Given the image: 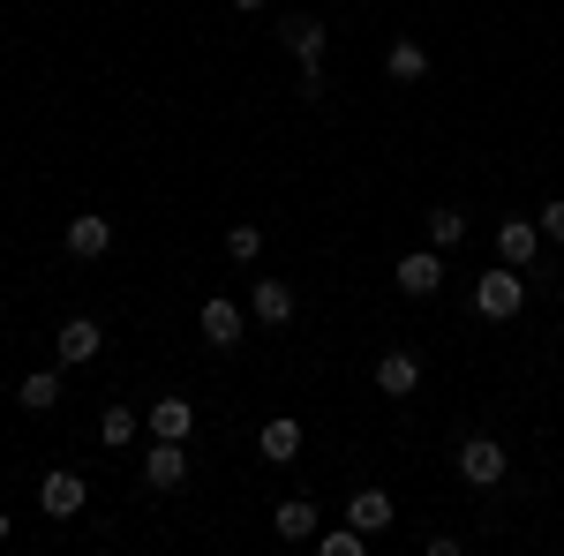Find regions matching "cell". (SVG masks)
Masks as SVG:
<instances>
[{
  "instance_id": "cell-1",
  "label": "cell",
  "mask_w": 564,
  "mask_h": 556,
  "mask_svg": "<svg viewBox=\"0 0 564 556\" xmlns=\"http://www.w3.org/2000/svg\"><path fill=\"white\" fill-rule=\"evenodd\" d=\"M475 308L489 316V324H512V316L527 308V286H520V271H512V263H489V271L475 279Z\"/></svg>"
},
{
  "instance_id": "cell-2",
  "label": "cell",
  "mask_w": 564,
  "mask_h": 556,
  "mask_svg": "<svg viewBox=\"0 0 564 556\" xmlns=\"http://www.w3.org/2000/svg\"><path fill=\"white\" fill-rule=\"evenodd\" d=\"M391 279H399V294H436L444 286V249H406V257L391 263Z\"/></svg>"
},
{
  "instance_id": "cell-3",
  "label": "cell",
  "mask_w": 564,
  "mask_h": 556,
  "mask_svg": "<svg viewBox=\"0 0 564 556\" xmlns=\"http://www.w3.org/2000/svg\"><path fill=\"white\" fill-rule=\"evenodd\" d=\"M505 467H512V459H505V444H497V436H467V444H459V473H467L475 489H497Z\"/></svg>"
},
{
  "instance_id": "cell-4",
  "label": "cell",
  "mask_w": 564,
  "mask_h": 556,
  "mask_svg": "<svg viewBox=\"0 0 564 556\" xmlns=\"http://www.w3.org/2000/svg\"><path fill=\"white\" fill-rule=\"evenodd\" d=\"M39 512H45V519H76V512H84V473L53 467V473L39 481Z\"/></svg>"
},
{
  "instance_id": "cell-5",
  "label": "cell",
  "mask_w": 564,
  "mask_h": 556,
  "mask_svg": "<svg viewBox=\"0 0 564 556\" xmlns=\"http://www.w3.org/2000/svg\"><path fill=\"white\" fill-rule=\"evenodd\" d=\"M249 316H257L263 331H286V324H294V286H286V279H257V294H249Z\"/></svg>"
},
{
  "instance_id": "cell-6",
  "label": "cell",
  "mask_w": 564,
  "mask_h": 556,
  "mask_svg": "<svg viewBox=\"0 0 564 556\" xmlns=\"http://www.w3.org/2000/svg\"><path fill=\"white\" fill-rule=\"evenodd\" d=\"M143 481H151V489H181V481H188V451H181L174 436H151V451H143Z\"/></svg>"
},
{
  "instance_id": "cell-7",
  "label": "cell",
  "mask_w": 564,
  "mask_h": 556,
  "mask_svg": "<svg viewBox=\"0 0 564 556\" xmlns=\"http://www.w3.org/2000/svg\"><path fill=\"white\" fill-rule=\"evenodd\" d=\"M98 346H106V331H98L90 316H76V324H61V331H53V353H61L68 369H84V361H98Z\"/></svg>"
},
{
  "instance_id": "cell-8",
  "label": "cell",
  "mask_w": 564,
  "mask_h": 556,
  "mask_svg": "<svg viewBox=\"0 0 564 556\" xmlns=\"http://www.w3.org/2000/svg\"><path fill=\"white\" fill-rule=\"evenodd\" d=\"M391 519H399V504L384 489H354L347 497V526H361V534H391Z\"/></svg>"
},
{
  "instance_id": "cell-9",
  "label": "cell",
  "mask_w": 564,
  "mask_h": 556,
  "mask_svg": "<svg viewBox=\"0 0 564 556\" xmlns=\"http://www.w3.org/2000/svg\"><path fill=\"white\" fill-rule=\"evenodd\" d=\"M534 249H542V226L534 218H505L497 226V263H534Z\"/></svg>"
},
{
  "instance_id": "cell-10",
  "label": "cell",
  "mask_w": 564,
  "mask_h": 556,
  "mask_svg": "<svg viewBox=\"0 0 564 556\" xmlns=\"http://www.w3.org/2000/svg\"><path fill=\"white\" fill-rule=\"evenodd\" d=\"M279 45L308 68V61H324V23H316V15H286V23H279Z\"/></svg>"
},
{
  "instance_id": "cell-11",
  "label": "cell",
  "mask_w": 564,
  "mask_h": 556,
  "mask_svg": "<svg viewBox=\"0 0 564 556\" xmlns=\"http://www.w3.org/2000/svg\"><path fill=\"white\" fill-rule=\"evenodd\" d=\"M257 451H263V467H286V459H302V422H263V436H257Z\"/></svg>"
},
{
  "instance_id": "cell-12",
  "label": "cell",
  "mask_w": 564,
  "mask_h": 556,
  "mask_svg": "<svg viewBox=\"0 0 564 556\" xmlns=\"http://www.w3.org/2000/svg\"><path fill=\"white\" fill-rule=\"evenodd\" d=\"M106 249H113V226H106L98 211L68 218V257H106Z\"/></svg>"
},
{
  "instance_id": "cell-13",
  "label": "cell",
  "mask_w": 564,
  "mask_h": 556,
  "mask_svg": "<svg viewBox=\"0 0 564 556\" xmlns=\"http://www.w3.org/2000/svg\"><path fill=\"white\" fill-rule=\"evenodd\" d=\"M377 384H384V399H406V391L422 384V361H414L406 346H391L384 361H377Z\"/></svg>"
},
{
  "instance_id": "cell-14",
  "label": "cell",
  "mask_w": 564,
  "mask_h": 556,
  "mask_svg": "<svg viewBox=\"0 0 564 556\" xmlns=\"http://www.w3.org/2000/svg\"><path fill=\"white\" fill-rule=\"evenodd\" d=\"M316 497H279V512H271V526H279V534H286V542H308V534H316Z\"/></svg>"
},
{
  "instance_id": "cell-15",
  "label": "cell",
  "mask_w": 564,
  "mask_h": 556,
  "mask_svg": "<svg viewBox=\"0 0 564 556\" xmlns=\"http://www.w3.org/2000/svg\"><path fill=\"white\" fill-rule=\"evenodd\" d=\"M15 399H23V414H53V406H61V369H31V377L15 384Z\"/></svg>"
},
{
  "instance_id": "cell-16",
  "label": "cell",
  "mask_w": 564,
  "mask_h": 556,
  "mask_svg": "<svg viewBox=\"0 0 564 556\" xmlns=\"http://www.w3.org/2000/svg\"><path fill=\"white\" fill-rule=\"evenodd\" d=\"M143 428H151V436H188V428H196V406H188V399H159V406H151V414H143Z\"/></svg>"
},
{
  "instance_id": "cell-17",
  "label": "cell",
  "mask_w": 564,
  "mask_h": 556,
  "mask_svg": "<svg viewBox=\"0 0 564 556\" xmlns=\"http://www.w3.org/2000/svg\"><path fill=\"white\" fill-rule=\"evenodd\" d=\"M241 331H249V324H241L234 301H204V339L212 346H241Z\"/></svg>"
},
{
  "instance_id": "cell-18",
  "label": "cell",
  "mask_w": 564,
  "mask_h": 556,
  "mask_svg": "<svg viewBox=\"0 0 564 556\" xmlns=\"http://www.w3.org/2000/svg\"><path fill=\"white\" fill-rule=\"evenodd\" d=\"M384 76H391V84H422V76H430V53H422L414 39H399L384 53Z\"/></svg>"
},
{
  "instance_id": "cell-19",
  "label": "cell",
  "mask_w": 564,
  "mask_h": 556,
  "mask_svg": "<svg viewBox=\"0 0 564 556\" xmlns=\"http://www.w3.org/2000/svg\"><path fill=\"white\" fill-rule=\"evenodd\" d=\"M459 241H467V211H459V204H436V211H430V249L452 257Z\"/></svg>"
},
{
  "instance_id": "cell-20",
  "label": "cell",
  "mask_w": 564,
  "mask_h": 556,
  "mask_svg": "<svg viewBox=\"0 0 564 556\" xmlns=\"http://www.w3.org/2000/svg\"><path fill=\"white\" fill-rule=\"evenodd\" d=\"M135 428L143 422H135L129 406H106V414H98V444H135Z\"/></svg>"
},
{
  "instance_id": "cell-21",
  "label": "cell",
  "mask_w": 564,
  "mask_h": 556,
  "mask_svg": "<svg viewBox=\"0 0 564 556\" xmlns=\"http://www.w3.org/2000/svg\"><path fill=\"white\" fill-rule=\"evenodd\" d=\"M226 257H234V263H257L263 257V233H257V226H234V233H226Z\"/></svg>"
},
{
  "instance_id": "cell-22",
  "label": "cell",
  "mask_w": 564,
  "mask_h": 556,
  "mask_svg": "<svg viewBox=\"0 0 564 556\" xmlns=\"http://www.w3.org/2000/svg\"><path fill=\"white\" fill-rule=\"evenodd\" d=\"M361 542H369L361 526H332V534H324V556H361Z\"/></svg>"
},
{
  "instance_id": "cell-23",
  "label": "cell",
  "mask_w": 564,
  "mask_h": 556,
  "mask_svg": "<svg viewBox=\"0 0 564 556\" xmlns=\"http://www.w3.org/2000/svg\"><path fill=\"white\" fill-rule=\"evenodd\" d=\"M302 106H324V61H308V68H302Z\"/></svg>"
},
{
  "instance_id": "cell-24",
  "label": "cell",
  "mask_w": 564,
  "mask_h": 556,
  "mask_svg": "<svg viewBox=\"0 0 564 556\" xmlns=\"http://www.w3.org/2000/svg\"><path fill=\"white\" fill-rule=\"evenodd\" d=\"M534 226H542L550 241H564V196H557V204H542V218H534Z\"/></svg>"
},
{
  "instance_id": "cell-25",
  "label": "cell",
  "mask_w": 564,
  "mask_h": 556,
  "mask_svg": "<svg viewBox=\"0 0 564 556\" xmlns=\"http://www.w3.org/2000/svg\"><path fill=\"white\" fill-rule=\"evenodd\" d=\"M234 8H241V15H257V8H263V0H234Z\"/></svg>"
},
{
  "instance_id": "cell-26",
  "label": "cell",
  "mask_w": 564,
  "mask_h": 556,
  "mask_svg": "<svg viewBox=\"0 0 564 556\" xmlns=\"http://www.w3.org/2000/svg\"><path fill=\"white\" fill-rule=\"evenodd\" d=\"M0 542H8V512H0Z\"/></svg>"
}]
</instances>
